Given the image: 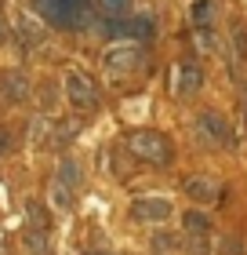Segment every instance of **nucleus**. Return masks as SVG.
<instances>
[{"instance_id": "18", "label": "nucleus", "mask_w": 247, "mask_h": 255, "mask_svg": "<svg viewBox=\"0 0 247 255\" xmlns=\"http://www.w3.org/2000/svg\"><path fill=\"white\" fill-rule=\"evenodd\" d=\"M51 201H55V208H73V190H69V186H62V182H55Z\"/></svg>"}, {"instance_id": "11", "label": "nucleus", "mask_w": 247, "mask_h": 255, "mask_svg": "<svg viewBox=\"0 0 247 255\" xmlns=\"http://www.w3.org/2000/svg\"><path fill=\"white\" fill-rule=\"evenodd\" d=\"M182 234L185 237H207L211 234V219L204 212H196V208H189V212L182 215Z\"/></svg>"}, {"instance_id": "12", "label": "nucleus", "mask_w": 247, "mask_h": 255, "mask_svg": "<svg viewBox=\"0 0 247 255\" xmlns=\"http://www.w3.org/2000/svg\"><path fill=\"white\" fill-rule=\"evenodd\" d=\"M189 22H193V29H207L215 22V0H196L189 7Z\"/></svg>"}, {"instance_id": "17", "label": "nucleus", "mask_w": 247, "mask_h": 255, "mask_svg": "<svg viewBox=\"0 0 247 255\" xmlns=\"http://www.w3.org/2000/svg\"><path fill=\"white\" fill-rule=\"evenodd\" d=\"M233 55H244L247 59V22H237V26H233Z\"/></svg>"}, {"instance_id": "14", "label": "nucleus", "mask_w": 247, "mask_h": 255, "mask_svg": "<svg viewBox=\"0 0 247 255\" xmlns=\"http://www.w3.org/2000/svg\"><path fill=\"white\" fill-rule=\"evenodd\" d=\"M58 182L69 186V190L80 186V168H77V160H62V164H58Z\"/></svg>"}, {"instance_id": "22", "label": "nucleus", "mask_w": 247, "mask_h": 255, "mask_svg": "<svg viewBox=\"0 0 247 255\" xmlns=\"http://www.w3.org/2000/svg\"><path fill=\"white\" fill-rule=\"evenodd\" d=\"M7 142H11V135H7V131H0V153H7Z\"/></svg>"}, {"instance_id": "1", "label": "nucleus", "mask_w": 247, "mask_h": 255, "mask_svg": "<svg viewBox=\"0 0 247 255\" xmlns=\"http://www.w3.org/2000/svg\"><path fill=\"white\" fill-rule=\"evenodd\" d=\"M91 4L95 0H29V7L58 29H87L91 26Z\"/></svg>"}, {"instance_id": "5", "label": "nucleus", "mask_w": 247, "mask_h": 255, "mask_svg": "<svg viewBox=\"0 0 247 255\" xmlns=\"http://www.w3.org/2000/svg\"><path fill=\"white\" fill-rule=\"evenodd\" d=\"M142 48H135V44H120V48H109L105 51V69L109 73H135V69H142Z\"/></svg>"}, {"instance_id": "19", "label": "nucleus", "mask_w": 247, "mask_h": 255, "mask_svg": "<svg viewBox=\"0 0 247 255\" xmlns=\"http://www.w3.org/2000/svg\"><path fill=\"white\" fill-rule=\"evenodd\" d=\"M29 219H33V223H40V230H48V226H51V215L44 212V208H40L37 201L29 204Z\"/></svg>"}, {"instance_id": "4", "label": "nucleus", "mask_w": 247, "mask_h": 255, "mask_svg": "<svg viewBox=\"0 0 247 255\" xmlns=\"http://www.w3.org/2000/svg\"><path fill=\"white\" fill-rule=\"evenodd\" d=\"M62 88H66V99L73 102L77 110H98V88L91 84V80L80 73V69H69L66 80H62Z\"/></svg>"}, {"instance_id": "8", "label": "nucleus", "mask_w": 247, "mask_h": 255, "mask_svg": "<svg viewBox=\"0 0 247 255\" xmlns=\"http://www.w3.org/2000/svg\"><path fill=\"white\" fill-rule=\"evenodd\" d=\"M182 190H185V197H193L196 204H207V201H215V179L211 175H189L182 182Z\"/></svg>"}, {"instance_id": "15", "label": "nucleus", "mask_w": 247, "mask_h": 255, "mask_svg": "<svg viewBox=\"0 0 247 255\" xmlns=\"http://www.w3.org/2000/svg\"><path fill=\"white\" fill-rule=\"evenodd\" d=\"M218 252L222 255H244V241L237 234H222L218 237Z\"/></svg>"}, {"instance_id": "21", "label": "nucleus", "mask_w": 247, "mask_h": 255, "mask_svg": "<svg viewBox=\"0 0 247 255\" xmlns=\"http://www.w3.org/2000/svg\"><path fill=\"white\" fill-rule=\"evenodd\" d=\"M26 241H29V248H33V252H40V255H48V241H44V234L37 237V230H33V234H26Z\"/></svg>"}, {"instance_id": "10", "label": "nucleus", "mask_w": 247, "mask_h": 255, "mask_svg": "<svg viewBox=\"0 0 247 255\" xmlns=\"http://www.w3.org/2000/svg\"><path fill=\"white\" fill-rule=\"evenodd\" d=\"M200 88H204V69L196 62H182L178 66V91L182 95H196Z\"/></svg>"}, {"instance_id": "16", "label": "nucleus", "mask_w": 247, "mask_h": 255, "mask_svg": "<svg viewBox=\"0 0 247 255\" xmlns=\"http://www.w3.org/2000/svg\"><path fill=\"white\" fill-rule=\"evenodd\" d=\"M182 245H185V241H182V237H174V234H167V230L153 237V248H157V252H174V248H182Z\"/></svg>"}, {"instance_id": "2", "label": "nucleus", "mask_w": 247, "mask_h": 255, "mask_svg": "<svg viewBox=\"0 0 247 255\" xmlns=\"http://www.w3.org/2000/svg\"><path fill=\"white\" fill-rule=\"evenodd\" d=\"M127 149L138 157V160H146V164H167L171 160V142H167V135H160V131H149V128H138V131H127Z\"/></svg>"}, {"instance_id": "7", "label": "nucleus", "mask_w": 247, "mask_h": 255, "mask_svg": "<svg viewBox=\"0 0 247 255\" xmlns=\"http://www.w3.org/2000/svg\"><path fill=\"white\" fill-rule=\"evenodd\" d=\"M167 215H171L167 197H138L131 204V219H138V223H164Z\"/></svg>"}, {"instance_id": "3", "label": "nucleus", "mask_w": 247, "mask_h": 255, "mask_svg": "<svg viewBox=\"0 0 247 255\" xmlns=\"http://www.w3.org/2000/svg\"><path fill=\"white\" fill-rule=\"evenodd\" d=\"M196 128H200V135H204V142H215V146H226V149L237 146V131L229 128V121L222 117L218 110H204L196 117Z\"/></svg>"}, {"instance_id": "6", "label": "nucleus", "mask_w": 247, "mask_h": 255, "mask_svg": "<svg viewBox=\"0 0 247 255\" xmlns=\"http://www.w3.org/2000/svg\"><path fill=\"white\" fill-rule=\"evenodd\" d=\"M33 95L29 91V80L22 69H7V73H0V102H7V106H22Z\"/></svg>"}, {"instance_id": "9", "label": "nucleus", "mask_w": 247, "mask_h": 255, "mask_svg": "<svg viewBox=\"0 0 247 255\" xmlns=\"http://www.w3.org/2000/svg\"><path fill=\"white\" fill-rule=\"evenodd\" d=\"M124 37L127 40H153L157 37V18L153 15H135L124 22Z\"/></svg>"}, {"instance_id": "24", "label": "nucleus", "mask_w": 247, "mask_h": 255, "mask_svg": "<svg viewBox=\"0 0 247 255\" xmlns=\"http://www.w3.org/2000/svg\"><path fill=\"white\" fill-rule=\"evenodd\" d=\"M91 255H102V252H91Z\"/></svg>"}, {"instance_id": "23", "label": "nucleus", "mask_w": 247, "mask_h": 255, "mask_svg": "<svg viewBox=\"0 0 247 255\" xmlns=\"http://www.w3.org/2000/svg\"><path fill=\"white\" fill-rule=\"evenodd\" d=\"M7 37V18H4V11H0V40Z\"/></svg>"}, {"instance_id": "13", "label": "nucleus", "mask_w": 247, "mask_h": 255, "mask_svg": "<svg viewBox=\"0 0 247 255\" xmlns=\"http://www.w3.org/2000/svg\"><path fill=\"white\" fill-rule=\"evenodd\" d=\"M131 4H135V0H95V7L102 11L105 18H124L127 11H131Z\"/></svg>"}, {"instance_id": "20", "label": "nucleus", "mask_w": 247, "mask_h": 255, "mask_svg": "<svg viewBox=\"0 0 247 255\" xmlns=\"http://www.w3.org/2000/svg\"><path fill=\"white\" fill-rule=\"evenodd\" d=\"M48 135H51V131H48V121L37 117V121H33V128H29V138H33V142H44Z\"/></svg>"}]
</instances>
